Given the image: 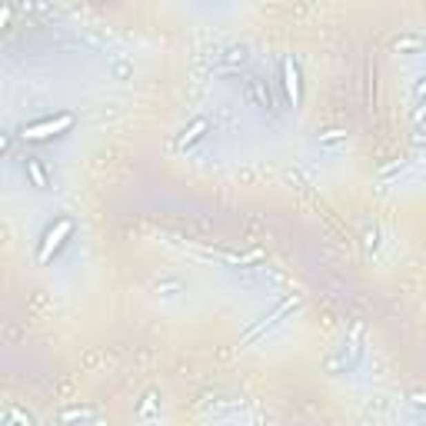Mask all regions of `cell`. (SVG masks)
Masks as SVG:
<instances>
[{
    "instance_id": "obj_1",
    "label": "cell",
    "mask_w": 426,
    "mask_h": 426,
    "mask_svg": "<svg viewBox=\"0 0 426 426\" xmlns=\"http://www.w3.org/2000/svg\"><path fill=\"white\" fill-rule=\"evenodd\" d=\"M74 124H77V117L70 110H57V113H47V117H37V120L23 124V127H20V137H23L27 144H50L57 137L70 133Z\"/></svg>"
},
{
    "instance_id": "obj_7",
    "label": "cell",
    "mask_w": 426,
    "mask_h": 426,
    "mask_svg": "<svg viewBox=\"0 0 426 426\" xmlns=\"http://www.w3.org/2000/svg\"><path fill=\"white\" fill-rule=\"evenodd\" d=\"M60 420H64V423H70V420H93V409H87V407L64 409V413H60Z\"/></svg>"
},
{
    "instance_id": "obj_9",
    "label": "cell",
    "mask_w": 426,
    "mask_h": 426,
    "mask_svg": "<svg viewBox=\"0 0 426 426\" xmlns=\"http://www.w3.org/2000/svg\"><path fill=\"white\" fill-rule=\"evenodd\" d=\"M7 416H10V420H20V423H30V416H27V413H20V409H10Z\"/></svg>"
},
{
    "instance_id": "obj_6",
    "label": "cell",
    "mask_w": 426,
    "mask_h": 426,
    "mask_svg": "<svg viewBox=\"0 0 426 426\" xmlns=\"http://www.w3.org/2000/svg\"><path fill=\"white\" fill-rule=\"evenodd\" d=\"M246 90H250V100H253V107H260V110H277V107H273V97H270V90H267V87H263V80H260V77H250V80H246Z\"/></svg>"
},
{
    "instance_id": "obj_2",
    "label": "cell",
    "mask_w": 426,
    "mask_h": 426,
    "mask_svg": "<svg viewBox=\"0 0 426 426\" xmlns=\"http://www.w3.org/2000/svg\"><path fill=\"white\" fill-rule=\"evenodd\" d=\"M74 230H77V223L70 220V217H57V220L43 230V237H40V243H37V260L40 263H50V260L67 246V240L74 237Z\"/></svg>"
},
{
    "instance_id": "obj_5",
    "label": "cell",
    "mask_w": 426,
    "mask_h": 426,
    "mask_svg": "<svg viewBox=\"0 0 426 426\" xmlns=\"http://www.w3.org/2000/svg\"><path fill=\"white\" fill-rule=\"evenodd\" d=\"M23 177L34 190H50V173H47L40 157H23Z\"/></svg>"
},
{
    "instance_id": "obj_8",
    "label": "cell",
    "mask_w": 426,
    "mask_h": 426,
    "mask_svg": "<svg viewBox=\"0 0 426 426\" xmlns=\"http://www.w3.org/2000/svg\"><path fill=\"white\" fill-rule=\"evenodd\" d=\"M7 150H10V133H7V130H0V157H3Z\"/></svg>"
},
{
    "instance_id": "obj_4",
    "label": "cell",
    "mask_w": 426,
    "mask_h": 426,
    "mask_svg": "<svg viewBox=\"0 0 426 426\" xmlns=\"http://www.w3.org/2000/svg\"><path fill=\"white\" fill-rule=\"evenodd\" d=\"M206 133H210V120L206 117H193L184 130H180V137H177V150H190L197 147L200 140H204Z\"/></svg>"
},
{
    "instance_id": "obj_3",
    "label": "cell",
    "mask_w": 426,
    "mask_h": 426,
    "mask_svg": "<svg viewBox=\"0 0 426 426\" xmlns=\"http://www.w3.org/2000/svg\"><path fill=\"white\" fill-rule=\"evenodd\" d=\"M280 70H283V93H287L290 107H300L303 104V74H300L297 57H283Z\"/></svg>"
},
{
    "instance_id": "obj_10",
    "label": "cell",
    "mask_w": 426,
    "mask_h": 426,
    "mask_svg": "<svg viewBox=\"0 0 426 426\" xmlns=\"http://www.w3.org/2000/svg\"><path fill=\"white\" fill-rule=\"evenodd\" d=\"M333 140H343V133H340V130H330V133L323 137V144H333Z\"/></svg>"
}]
</instances>
